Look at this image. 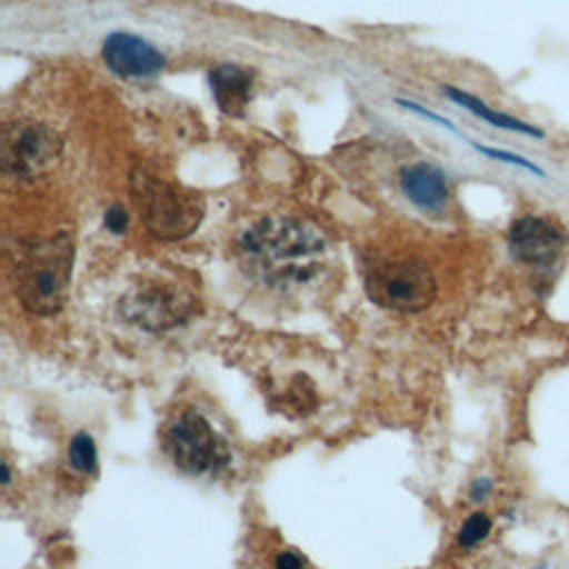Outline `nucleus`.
Segmentation results:
<instances>
[{
  "mask_svg": "<svg viewBox=\"0 0 569 569\" xmlns=\"http://www.w3.org/2000/svg\"><path fill=\"white\" fill-rule=\"evenodd\" d=\"M240 256L247 271L278 289L300 287L313 280L327 253L322 233L291 216H267L249 224L240 236Z\"/></svg>",
  "mask_w": 569,
  "mask_h": 569,
  "instance_id": "f257e3e1",
  "label": "nucleus"
},
{
  "mask_svg": "<svg viewBox=\"0 0 569 569\" xmlns=\"http://www.w3.org/2000/svg\"><path fill=\"white\" fill-rule=\"evenodd\" d=\"M73 244L67 236L31 242L16 267V293L33 316H51L62 309L69 291Z\"/></svg>",
  "mask_w": 569,
  "mask_h": 569,
  "instance_id": "f03ea898",
  "label": "nucleus"
},
{
  "mask_svg": "<svg viewBox=\"0 0 569 569\" xmlns=\"http://www.w3.org/2000/svg\"><path fill=\"white\" fill-rule=\"evenodd\" d=\"M129 189L144 227L160 240L187 238L204 218V200L196 191L178 187L149 169H133Z\"/></svg>",
  "mask_w": 569,
  "mask_h": 569,
  "instance_id": "7ed1b4c3",
  "label": "nucleus"
},
{
  "mask_svg": "<svg viewBox=\"0 0 569 569\" xmlns=\"http://www.w3.org/2000/svg\"><path fill=\"white\" fill-rule=\"evenodd\" d=\"M60 136L33 120H16L2 136V173L13 180H36L49 173L60 160Z\"/></svg>",
  "mask_w": 569,
  "mask_h": 569,
  "instance_id": "20e7f679",
  "label": "nucleus"
},
{
  "mask_svg": "<svg viewBox=\"0 0 569 569\" xmlns=\"http://www.w3.org/2000/svg\"><path fill=\"white\" fill-rule=\"evenodd\" d=\"M367 291L373 302L393 311H422L436 298V278L418 260L378 264L367 276Z\"/></svg>",
  "mask_w": 569,
  "mask_h": 569,
  "instance_id": "39448f33",
  "label": "nucleus"
},
{
  "mask_svg": "<svg viewBox=\"0 0 569 569\" xmlns=\"http://www.w3.org/2000/svg\"><path fill=\"white\" fill-rule=\"evenodd\" d=\"M167 451L187 473L216 471L227 462V449L211 429L209 420L198 411H182L164 433Z\"/></svg>",
  "mask_w": 569,
  "mask_h": 569,
  "instance_id": "423d86ee",
  "label": "nucleus"
},
{
  "mask_svg": "<svg viewBox=\"0 0 569 569\" xmlns=\"http://www.w3.org/2000/svg\"><path fill=\"white\" fill-rule=\"evenodd\" d=\"M507 247L509 253L522 264L549 267L558 260L565 247V233L553 220L525 213L509 224Z\"/></svg>",
  "mask_w": 569,
  "mask_h": 569,
  "instance_id": "0eeeda50",
  "label": "nucleus"
},
{
  "mask_svg": "<svg viewBox=\"0 0 569 569\" xmlns=\"http://www.w3.org/2000/svg\"><path fill=\"white\" fill-rule=\"evenodd\" d=\"M120 311L129 322L142 329L164 331L189 316V300L169 287L149 284L122 298Z\"/></svg>",
  "mask_w": 569,
  "mask_h": 569,
  "instance_id": "6e6552de",
  "label": "nucleus"
},
{
  "mask_svg": "<svg viewBox=\"0 0 569 569\" xmlns=\"http://www.w3.org/2000/svg\"><path fill=\"white\" fill-rule=\"evenodd\" d=\"M104 64L122 78H151L164 69V56L133 33H109L102 44Z\"/></svg>",
  "mask_w": 569,
  "mask_h": 569,
  "instance_id": "1a4fd4ad",
  "label": "nucleus"
},
{
  "mask_svg": "<svg viewBox=\"0 0 569 569\" xmlns=\"http://www.w3.org/2000/svg\"><path fill=\"white\" fill-rule=\"evenodd\" d=\"M402 193L422 211L438 213L451 198L447 173L431 162H416L400 171Z\"/></svg>",
  "mask_w": 569,
  "mask_h": 569,
  "instance_id": "9d476101",
  "label": "nucleus"
},
{
  "mask_svg": "<svg viewBox=\"0 0 569 569\" xmlns=\"http://www.w3.org/2000/svg\"><path fill=\"white\" fill-rule=\"evenodd\" d=\"M209 84L220 111L227 116H240L251 100L253 73L236 64H220L209 71Z\"/></svg>",
  "mask_w": 569,
  "mask_h": 569,
  "instance_id": "9b49d317",
  "label": "nucleus"
},
{
  "mask_svg": "<svg viewBox=\"0 0 569 569\" xmlns=\"http://www.w3.org/2000/svg\"><path fill=\"white\" fill-rule=\"evenodd\" d=\"M442 93L453 100L456 104H460L462 109H467L469 113L478 116L480 120L489 122L491 127H498V129H505V131H513V133H522V136H531V138H545V131L538 129L536 124H529L525 120H518L509 113H502L493 107H489L485 100H480L478 96L469 93V91H462L458 87H442Z\"/></svg>",
  "mask_w": 569,
  "mask_h": 569,
  "instance_id": "f8f14e48",
  "label": "nucleus"
},
{
  "mask_svg": "<svg viewBox=\"0 0 569 569\" xmlns=\"http://www.w3.org/2000/svg\"><path fill=\"white\" fill-rule=\"evenodd\" d=\"M67 460L80 473H96L98 471V449H96L93 438L87 431H80L69 440Z\"/></svg>",
  "mask_w": 569,
  "mask_h": 569,
  "instance_id": "ddd939ff",
  "label": "nucleus"
},
{
  "mask_svg": "<svg viewBox=\"0 0 569 569\" xmlns=\"http://www.w3.org/2000/svg\"><path fill=\"white\" fill-rule=\"evenodd\" d=\"M491 527H493V522L485 511L471 513L462 522V527L458 529V545L465 547V549H471V547L480 545L491 533Z\"/></svg>",
  "mask_w": 569,
  "mask_h": 569,
  "instance_id": "4468645a",
  "label": "nucleus"
},
{
  "mask_svg": "<svg viewBox=\"0 0 569 569\" xmlns=\"http://www.w3.org/2000/svg\"><path fill=\"white\" fill-rule=\"evenodd\" d=\"M469 144H471L476 151H480V153H485V156H489V158H496V160H502V162L522 167V169H527V171H531V173L545 178V169L538 167L536 162H531V160L525 158V156H518V153H511V151H502V149H493V147H485V144L473 142V140H469Z\"/></svg>",
  "mask_w": 569,
  "mask_h": 569,
  "instance_id": "2eb2a0df",
  "label": "nucleus"
},
{
  "mask_svg": "<svg viewBox=\"0 0 569 569\" xmlns=\"http://www.w3.org/2000/svg\"><path fill=\"white\" fill-rule=\"evenodd\" d=\"M127 224H129V216L127 211L120 207V204H113L107 209L104 213V227L116 233V236H122L127 231Z\"/></svg>",
  "mask_w": 569,
  "mask_h": 569,
  "instance_id": "dca6fc26",
  "label": "nucleus"
},
{
  "mask_svg": "<svg viewBox=\"0 0 569 569\" xmlns=\"http://www.w3.org/2000/svg\"><path fill=\"white\" fill-rule=\"evenodd\" d=\"M276 569H305V558L296 549H282L273 558Z\"/></svg>",
  "mask_w": 569,
  "mask_h": 569,
  "instance_id": "f3484780",
  "label": "nucleus"
},
{
  "mask_svg": "<svg viewBox=\"0 0 569 569\" xmlns=\"http://www.w3.org/2000/svg\"><path fill=\"white\" fill-rule=\"evenodd\" d=\"M491 489H493V482L489 480V478H476L473 482H471V489H469V498L471 500H485L489 493H491Z\"/></svg>",
  "mask_w": 569,
  "mask_h": 569,
  "instance_id": "a211bd4d",
  "label": "nucleus"
},
{
  "mask_svg": "<svg viewBox=\"0 0 569 569\" xmlns=\"http://www.w3.org/2000/svg\"><path fill=\"white\" fill-rule=\"evenodd\" d=\"M11 482V471H9V462H2V485L7 487Z\"/></svg>",
  "mask_w": 569,
  "mask_h": 569,
  "instance_id": "6ab92c4d",
  "label": "nucleus"
},
{
  "mask_svg": "<svg viewBox=\"0 0 569 569\" xmlns=\"http://www.w3.org/2000/svg\"><path fill=\"white\" fill-rule=\"evenodd\" d=\"M533 569H547V567H545V565H538V567H533Z\"/></svg>",
  "mask_w": 569,
  "mask_h": 569,
  "instance_id": "aec40b11",
  "label": "nucleus"
}]
</instances>
